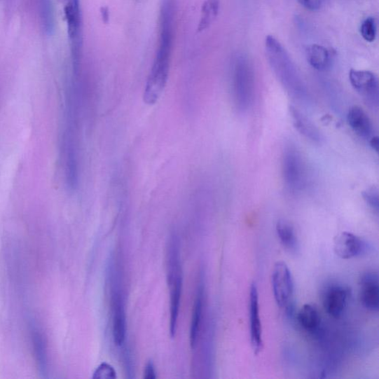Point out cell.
I'll use <instances>...</instances> for the list:
<instances>
[{
	"mask_svg": "<svg viewBox=\"0 0 379 379\" xmlns=\"http://www.w3.org/2000/svg\"><path fill=\"white\" fill-rule=\"evenodd\" d=\"M175 8V0H163L158 49L143 94V101L148 106H153L159 101L167 83L174 43Z\"/></svg>",
	"mask_w": 379,
	"mask_h": 379,
	"instance_id": "cell-1",
	"label": "cell"
},
{
	"mask_svg": "<svg viewBox=\"0 0 379 379\" xmlns=\"http://www.w3.org/2000/svg\"><path fill=\"white\" fill-rule=\"evenodd\" d=\"M266 48L271 67L285 88L292 95L304 97L306 94L305 86L284 48L277 39L268 36L266 38Z\"/></svg>",
	"mask_w": 379,
	"mask_h": 379,
	"instance_id": "cell-2",
	"label": "cell"
},
{
	"mask_svg": "<svg viewBox=\"0 0 379 379\" xmlns=\"http://www.w3.org/2000/svg\"><path fill=\"white\" fill-rule=\"evenodd\" d=\"M167 281L170 289V332L176 334L181 303L182 276L179 243L176 237L170 241L167 250Z\"/></svg>",
	"mask_w": 379,
	"mask_h": 379,
	"instance_id": "cell-3",
	"label": "cell"
},
{
	"mask_svg": "<svg viewBox=\"0 0 379 379\" xmlns=\"http://www.w3.org/2000/svg\"><path fill=\"white\" fill-rule=\"evenodd\" d=\"M232 93L235 104L240 111L251 106L254 96V73L248 59L240 55L235 59L232 69Z\"/></svg>",
	"mask_w": 379,
	"mask_h": 379,
	"instance_id": "cell-4",
	"label": "cell"
},
{
	"mask_svg": "<svg viewBox=\"0 0 379 379\" xmlns=\"http://www.w3.org/2000/svg\"><path fill=\"white\" fill-rule=\"evenodd\" d=\"M64 15L71 48L73 74H79L83 50V15L81 0H63Z\"/></svg>",
	"mask_w": 379,
	"mask_h": 379,
	"instance_id": "cell-5",
	"label": "cell"
},
{
	"mask_svg": "<svg viewBox=\"0 0 379 379\" xmlns=\"http://www.w3.org/2000/svg\"><path fill=\"white\" fill-rule=\"evenodd\" d=\"M282 175L287 188L303 190L307 183V168L302 154L293 146L285 148L282 156Z\"/></svg>",
	"mask_w": 379,
	"mask_h": 379,
	"instance_id": "cell-6",
	"label": "cell"
},
{
	"mask_svg": "<svg viewBox=\"0 0 379 379\" xmlns=\"http://www.w3.org/2000/svg\"><path fill=\"white\" fill-rule=\"evenodd\" d=\"M271 282L274 298L281 308L290 306L294 293V282L291 271L284 261L274 266Z\"/></svg>",
	"mask_w": 379,
	"mask_h": 379,
	"instance_id": "cell-7",
	"label": "cell"
},
{
	"mask_svg": "<svg viewBox=\"0 0 379 379\" xmlns=\"http://www.w3.org/2000/svg\"><path fill=\"white\" fill-rule=\"evenodd\" d=\"M372 247L367 241L357 235L343 232L333 240V250L337 256L343 259L359 257L371 252Z\"/></svg>",
	"mask_w": 379,
	"mask_h": 379,
	"instance_id": "cell-8",
	"label": "cell"
},
{
	"mask_svg": "<svg viewBox=\"0 0 379 379\" xmlns=\"http://www.w3.org/2000/svg\"><path fill=\"white\" fill-rule=\"evenodd\" d=\"M347 286L332 284L326 287L322 293V305L329 315L339 318L345 311L350 295Z\"/></svg>",
	"mask_w": 379,
	"mask_h": 379,
	"instance_id": "cell-9",
	"label": "cell"
},
{
	"mask_svg": "<svg viewBox=\"0 0 379 379\" xmlns=\"http://www.w3.org/2000/svg\"><path fill=\"white\" fill-rule=\"evenodd\" d=\"M350 82L354 88L373 106L378 104V81L377 76L368 71L350 70Z\"/></svg>",
	"mask_w": 379,
	"mask_h": 379,
	"instance_id": "cell-10",
	"label": "cell"
},
{
	"mask_svg": "<svg viewBox=\"0 0 379 379\" xmlns=\"http://www.w3.org/2000/svg\"><path fill=\"white\" fill-rule=\"evenodd\" d=\"M251 343L255 355L260 354L263 348V328L259 315V293L255 282L250 289L249 303Z\"/></svg>",
	"mask_w": 379,
	"mask_h": 379,
	"instance_id": "cell-11",
	"label": "cell"
},
{
	"mask_svg": "<svg viewBox=\"0 0 379 379\" xmlns=\"http://www.w3.org/2000/svg\"><path fill=\"white\" fill-rule=\"evenodd\" d=\"M112 331L116 345H123L126 336V315L123 296L118 289L112 294Z\"/></svg>",
	"mask_w": 379,
	"mask_h": 379,
	"instance_id": "cell-12",
	"label": "cell"
},
{
	"mask_svg": "<svg viewBox=\"0 0 379 379\" xmlns=\"http://www.w3.org/2000/svg\"><path fill=\"white\" fill-rule=\"evenodd\" d=\"M360 301L366 309L377 312L379 309V284L377 273L368 272L360 279Z\"/></svg>",
	"mask_w": 379,
	"mask_h": 379,
	"instance_id": "cell-13",
	"label": "cell"
},
{
	"mask_svg": "<svg viewBox=\"0 0 379 379\" xmlns=\"http://www.w3.org/2000/svg\"><path fill=\"white\" fill-rule=\"evenodd\" d=\"M347 123L354 133L361 138H369L373 132L372 123L369 116L359 106L351 107L347 116Z\"/></svg>",
	"mask_w": 379,
	"mask_h": 379,
	"instance_id": "cell-14",
	"label": "cell"
},
{
	"mask_svg": "<svg viewBox=\"0 0 379 379\" xmlns=\"http://www.w3.org/2000/svg\"><path fill=\"white\" fill-rule=\"evenodd\" d=\"M296 319L301 328L310 333L317 332L321 324V317L317 309L309 304L301 308Z\"/></svg>",
	"mask_w": 379,
	"mask_h": 379,
	"instance_id": "cell-15",
	"label": "cell"
},
{
	"mask_svg": "<svg viewBox=\"0 0 379 379\" xmlns=\"http://www.w3.org/2000/svg\"><path fill=\"white\" fill-rule=\"evenodd\" d=\"M306 56L309 64L318 71L328 70L331 65V55L324 47L312 44L306 49Z\"/></svg>",
	"mask_w": 379,
	"mask_h": 379,
	"instance_id": "cell-16",
	"label": "cell"
},
{
	"mask_svg": "<svg viewBox=\"0 0 379 379\" xmlns=\"http://www.w3.org/2000/svg\"><path fill=\"white\" fill-rule=\"evenodd\" d=\"M291 113L294 126L301 135L312 142H319L322 140L319 130L305 115L294 107H291Z\"/></svg>",
	"mask_w": 379,
	"mask_h": 379,
	"instance_id": "cell-17",
	"label": "cell"
},
{
	"mask_svg": "<svg viewBox=\"0 0 379 379\" xmlns=\"http://www.w3.org/2000/svg\"><path fill=\"white\" fill-rule=\"evenodd\" d=\"M277 236L287 251L296 253L298 249V241L294 228L289 221L279 220L276 226Z\"/></svg>",
	"mask_w": 379,
	"mask_h": 379,
	"instance_id": "cell-18",
	"label": "cell"
},
{
	"mask_svg": "<svg viewBox=\"0 0 379 379\" xmlns=\"http://www.w3.org/2000/svg\"><path fill=\"white\" fill-rule=\"evenodd\" d=\"M203 312V290L199 289L195 300L190 331V343L192 348L197 345L201 329Z\"/></svg>",
	"mask_w": 379,
	"mask_h": 379,
	"instance_id": "cell-19",
	"label": "cell"
},
{
	"mask_svg": "<svg viewBox=\"0 0 379 379\" xmlns=\"http://www.w3.org/2000/svg\"><path fill=\"white\" fill-rule=\"evenodd\" d=\"M32 342L38 369L41 374L46 375L48 370L46 342L43 334L36 329L33 331Z\"/></svg>",
	"mask_w": 379,
	"mask_h": 379,
	"instance_id": "cell-20",
	"label": "cell"
},
{
	"mask_svg": "<svg viewBox=\"0 0 379 379\" xmlns=\"http://www.w3.org/2000/svg\"><path fill=\"white\" fill-rule=\"evenodd\" d=\"M43 29L47 34H51L55 29V18L52 0H37Z\"/></svg>",
	"mask_w": 379,
	"mask_h": 379,
	"instance_id": "cell-21",
	"label": "cell"
},
{
	"mask_svg": "<svg viewBox=\"0 0 379 379\" xmlns=\"http://www.w3.org/2000/svg\"><path fill=\"white\" fill-rule=\"evenodd\" d=\"M219 9V0H207L205 3L201 20L199 25V30L206 29L216 19Z\"/></svg>",
	"mask_w": 379,
	"mask_h": 379,
	"instance_id": "cell-22",
	"label": "cell"
},
{
	"mask_svg": "<svg viewBox=\"0 0 379 379\" xmlns=\"http://www.w3.org/2000/svg\"><path fill=\"white\" fill-rule=\"evenodd\" d=\"M361 34L367 42L372 43L376 36V24L375 19L368 18L364 20L361 26Z\"/></svg>",
	"mask_w": 379,
	"mask_h": 379,
	"instance_id": "cell-23",
	"label": "cell"
},
{
	"mask_svg": "<svg viewBox=\"0 0 379 379\" xmlns=\"http://www.w3.org/2000/svg\"><path fill=\"white\" fill-rule=\"evenodd\" d=\"M362 197L373 211L378 213L379 195L376 187H371L362 193Z\"/></svg>",
	"mask_w": 379,
	"mask_h": 379,
	"instance_id": "cell-24",
	"label": "cell"
},
{
	"mask_svg": "<svg viewBox=\"0 0 379 379\" xmlns=\"http://www.w3.org/2000/svg\"><path fill=\"white\" fill-rule=\"evenodd\" d=\"M116 378V371L112 366L108 363H102L97 368L93 375V378L95 379H113Z\"/></svg>",
	"mask_w": 379,
	"mask_h": 379,
	"instance_id": "cell-25",
	"label": "cell"
},
{
	"mask_svg": "<svg viewBox=\"0 0 379 379\" xmlns=\"http://www.w3.org/2000/svg\"><path fill=\"white\" fill-rule=\"evenodd\" d=\"M298 2L310 11H317L322 6V0H298Z\"/></svg>",
	"mask_w": 379,
	"mask_h": 379,
	"instance_id": "cell-26",
	"label": "cell"
},
{
	"mask_svg": "<svg viewBox=\"0 0 379 379\" xmlns=\"http://www.w3.org/2000/svg\"><path fill=\"white\" fill-rule=\"evenodd\" d=\"M144 378L146 379H155L156 378L154 366L152 362L146 364L145 371H144Z\"/></svg>",
	"mask_w": 379,
	"mask_h": 379,
	"instance_id": "cell-27",
	"label": "cell"
},
{
	"mask_svg": "<svg viewBox=\"0 0 379 379\" xmlns=\"http://www.w3.org/2000/svg\"><path fill=\"white\" fill-rule=\"evenodd\" d=\"M378 137H375L372 138L371 140V146L375 152L378 151Z\"/></svg>",
	"mask_w": 379,
	"mask_h": 379,
	"instance_id": "cell-28",
	"label": "cell"
}]
</instances>
